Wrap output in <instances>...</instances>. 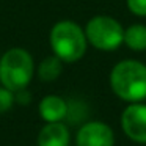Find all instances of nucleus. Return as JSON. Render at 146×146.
Wrapping results in <instances>:
<instances>
[{
    "label": "nucleus",
    "mask_w": 146,
    "mask_h": 146,
    "mask_svg": "<svg viewBox=\"0 0 146 146\" xmlns=\"http://www.w3.org/2000/svg\"><path fill=\"white\" fill-rule=\"evenodd\" d=\"M35 74V61L29 50L22 47L8 49L0 58V83L16 93L32 82Z\"/></svg>",
    "instance_id": "3"
},
{
    "label": "nucleus",
    "mask_w": 146,
    "mask_h": 146,
    "mask_svg": "<svg viewBox=\"0 0 146 146\" xmlns=\"http://www.w3.org/2000/svg\"><path fill=\"white\" fill-rule=\"evenodd\" d=\"M30 99H32V94L27 91V88L19 90V91L14 93V101H17L19 104H29Z\"/></svg>",
    "instance_id": "13"
},
{
    "label": "nucleus",
    "mask_w": 146,
    "mask_h": 146,
    "mask_svg": "<svg viewBox=\"0 0 146 146\" xmlns=\"http://www.w3.org/2000/svg\"><path fill=\"white\" fill-rule=\"evenodd\" d=\"M13 102H14V93L7 90L5 86H2L0 88V113H3L5 110H8Z\"/></svg>",
    "instance_id": "11"
},
{
    "label": "nucleus",
    "mask_w": 146,
    "mask_h": 146,
    "mask_svg": "<svg viewBox=\"0 0 146 146\" xmlns=\"http://www.w3.org/2000/svg\"><path fill=\"white\" fill-rule=\"evenodd\" d=\"M71 133L61 121L46 123L38 133V146H69Z\"/></svg>",
    "instance_id": "7"
},
{
    "label": "nucleus",
    "mask_w": 146,
    "mask_h": 146,
    "mask_svg": "<svg viewBox=\"0 0 146 146\" xmlns=\"http://www.w3.org/2000/svg\"><path fill=\"white\" fill-rule=\"evenodd\" d=\"M124 44L135 52L146 50V25L133 24L124 30Z\"/></svg>",
    "instance_id": "9"
},
{
    "label": "nucleus",
    "mask_w": 146,
    "mask_h": 146,
    "mask_svg": "<svg viewBox=\"0 0 146 146\" xmlns=\"http://www.w3.org/2000/svg\"><path fill=\"white\" fill-rule=\"evenodd\" d=\"M86 41L98 50H116L124 41V29L110 16H94L85 25Z\"/></svg>",
    "instance_id": "4"
},
{
    "label": "nucleus",
    "mask_w": 146,
    "mask_h": 146,
    "mask_svg": "<svg viewBox=\"0 0 146 146\" xmlns=\"http://www.w3.org/2000/svg\"><path fill=\"white\" fill-rule=\"evenodd\" d=\"M110 86L119 99L141 102L146 99V64L137 60H123L110 72Z\"/></svg>",
    "instance_id": "1"
},
{
    "label": "nucleus",
    "mask_w": 146,
    "mask_h": 146,
    "mask_svg": "<svg viewBox=\"0 0 146 146\" xmlns=\"http://www.w3.org/2000/svg\"><path fill=\"white\" fill-rule=\"evenodd\" d=\"M127 8L135 16L146 17V0H126Z\"/></svg>",
    "instance_id": "12"
},
{
    "label": "nucleus",
    "mask_w": 146,
    "mask_h": 146,
    "mask_svg": "<svg viewBox=\"0 0 146 146\" xmlns=\"http://www.w3.org/2000/svg\"><path fill=\"white\" fill-rule=\"evenodd\" d=\"M50 47L63 63H76L85 55L86 41L85 30L74 21H60L50 30Z\"/></svg>",
    "instance_id": "2"
},
{
    "label": "nucleus",
    "mask_w": 146,
    "mask_h": 146,
    "mask_svg": "<svg viewBox=\"0 0 146 146\" xmlns=\"http://www.w3.org/2000/svg\"><path fill=\"white\" fill-rule=\"evenodd\" d=\"M61 71H63V61L57 55H50V57H46L39 63L38 76L44 82H54L60 77Z\"/></svg>",
    "instance_id": "10"
},
{
    "label": "nucleus",
    "mask_w": 146,
    "mask_h": 146,
    "mask_svg": "<svg viewBox=\"0 0 146 146\" xmlns=\"http://www.w3.org/2000/svg\"><path fill=\"white\" fill-rule=\"evenodd\" d=\"M38 110H39V116L46 123H58V121H63L68 116L69 107L61 96L49 94L41 99Z\"/></svg>",
    "instance_id": "8"
},
{
    "label": "nucleus",
    "mask_w": 146,
    "mask_h": 146,
    "mask_svg": "<svg viewBox=\"0 0 146 146\" xmlns=\"http://www.w3.org/2000/svg\"><path fill=\"white\" fill-rule=\"evenodd\" d=\"M77 146H113L115 133L102 121H90L79 129L76 137Z\"/></svg>",
    "instance_id": "6"
},
{
    "label": "nucleus",
    "mask_w": 146,
    "mask_h": 146,
    "mask_svg": "<svg viewBox=\"0 0 146 146\" xmlns=\"http://www.w3.org/2000/svg\"><path fill=\"white\" fill-rule=\"evenodd\" d=\"M121 127L132 141L146 145V104L132 102L121 115Z\"/></svg>",
    "instance_id": "5"
}]
</instances>
